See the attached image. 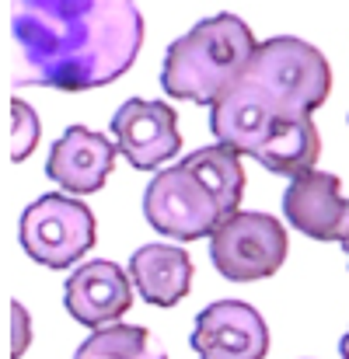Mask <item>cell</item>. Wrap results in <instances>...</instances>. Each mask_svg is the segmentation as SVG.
<instances>
[{
  "mask_svg": "<svg viewBox=\"0 0 349 359\" xmlns=\"http://www.w3.org/2000/svg\"><path fill=\"white\" fill-rule=\"evenodd\" d=\"M339 356L343 359H349V332L343 335V342H339Z\"/></svg>",
  "mask_w": 349,
  "mask_h": 359,
  "instance_id": "obj_19",
  "label": "cell"
},
{
  "mask_svg": "<svg viewBox=\"0 0 349 359\" xmlns=\"http://www.w3.org/2000/svg\"><path fill=\"white\" fill-rule=\"evenodd\" d=\"M112 164H116V143L105 133H95L88 126H70L53 143L46 175L67 192L91 196L105 185Z\"/></svg>",
  "mask_w": 349,
  "mask_h": 359,
  "instance_id": "obj_11",
  "label": "cell"
},
{
  "mask_svg": "<svg viewBox=\"0 0 349 359\" xmlns=\"http://www.w3.org/2000/svg\"><path fill=\"white\" fill-rule=\"evenodd\" d=\"M32 342V318L21 300H11V359H21Z\"/></svg>",
  "mask_w": 349,
  "mask_h": 359,
  "instance_id": "obj_18",
  "label": "cell"
},
{
  "mask_svg": "<svg viewBox=\"0 0 349 359\" xmlns=\"http://www.w3.org/2000/svg\"><path fill=\"white\" fill-rule=\"evenodd\" d=\"M343 251H346V258H349V234H346V241H343Z\"/></svg>",
  "mask_w": 349,
  "mask_h": 359,
  "instance_id": "obj_20",
  "label": "cell"
},
{
  "mask_svg": "<svg viewBox=\"0 0 349 359\" xmlns=\"http://www.w3.org/2000/svg\"><path fill=\"white\" fill-rule=\"evenodd\" d=\"M287 227L269 213H234L210 238V262L231 283L269 279L287 262Z\"/></svg>",
  "mask_w": 349,
  "mask_h": 359,
  "instance_id": "obj_6",
  "label": "cell"
},
{
  "mask_svg": "<svg viewBox=\"0 0 349 359\" xmlns=\"http://www.w3.org/2000/svg\"><path fill=\"white\" fill-rule=\"evenodd\" d=\"M143 217L154 231L175 241L213 238V231L224 224L220 203L182 161L150 178L143 192Z\"/></svg>",
  "mask_w": 349,
  "mask_h": 359,
  "instance_id": "obj_5",
  "label": "cell"
},
{
  "mask_svg": "<svg viewBox=\"0 0 349 359\" xmlns=\"http://www.w3.org/2000/svg\"><path fill=\"white\" fill-rule=\"evenodd\" d=\"M129 283L154 307H175L192 286V258L178 244H143L129 258Z\"/></svg>",
  "mask_w": 349,
  "mask_h": 359,
  "instance_id": "obj_13",
  "label": "cell"
},
{
  "mask_svg": "<svg viewBox=\"0 0 349 359\" xmlns=\"http://www.w3.org/2000/svg\"><path fill=\"white\" fill-rule=\"evenodd\" d=\"M241 81L255 84L283 112V119L315 116V109H322L332 91V70L322 49L294 35L258 42Z\"/></svg>",
  "mask_w": 349,
  "mask_h": 359,
  "instance_id": "obj_3",
  "label": "cell"
},
{
  "mask_svg": "<svg viewBox=\"0 0 349 359\" xmlns=\"http://www.w3.org/2000/svg\"><path fill=\"white\" fill-rule=\"evenodd\" d=\"M18 238L32 262L46 269H67L95 244V213L81 199L49 192L25 206Z\"/></svg>",
  "mask_w": 349,
  "mask_h": 359,
  "instance_id": "obj_4",
  "label": "cell"
},
{
  "mask_svg": "<svg viewBox=\"0 0 349 359\" xmlns=\"http://www.w3.org/2000/svg\"><path fill=\"white\" fill-rule=\"evenodd\" d=\"M258 42L237 14H213L178 35L161 67V88L171 98L213 105L244 77Z\"/></svg>",
  "mask_w": 349,
  "mask_h": 359,
  "instance_id": "obj_2",
  "label": "cell"
},
{
  "mask_svg": "<svg viewBox=\"0 0 349 359\" xmlns=\"http://www.w3.org/2000/svg\"><path fill=\"white\" fill-rule=\"evenodd\" d=\"M265 171L283 175V178H297L315 171L318 157H322V136L315 119H279L276 129L265 136V143L251 154Z\"/></svg>",
  "mask_w": 349,
  "mask_h": 359,
  "instance_id": "obj_14",
  "label": "cell"
},
{
  "mask_svg": "<svg viewBox=\"0 0 349 359\" xmlns=\"http://www.w3.org/2000/svg\"><path fill=\"white\" fill-rule=\"evenodd\" d=\"M11 122H14V133H11V161L21 164V161L35 150V143H39V116H35V109H32L28 102L14 98V102H11Z\"/></svg>",
  "mask_w": 349,
  "mask_h": 359,
  "instance_id": "obj_17",
  "label": "cell"
},
{
  "mask_svg": "<svg viewBox=\"0 0 349 359\" xmlns=\"http://www.w3.org/2000/svg\"><path fill=\"white\" fill-rule=\"evenodd\" d=\"M283 217L294 231L315 241H346L349 234V196L343 182L329 171H308L290 178L283 192Z\"/></svg>",
  "mask_w": 349,
  "mask_h": 359,
  "instance_id": "obj_9",
  "label": "cell"
},
{
  "mask_svg": "<svg viewBox=\"0 0 349 359\" xmlns=\"http://www.w3.org/2000/svg\"><path fill=\"white\" fill-rule=\"evenodd\" d=\"M63 307L77 325L95 328V332L119 325V318L133 307L129 272L119 269L116 262H105V258L84 262L81 269H74L67 276Z\"/></svg>",
  "mask_w": 349,
  "mask_h": 359,
  "instance_id": "obj_10",
  "label": "cell"
},
{
  "mask_svg": "<svg viewBox=\"0 0 349 359\" xmlns=\"http://www.w3.org/2000/svg\"><path fill=\"white\" fill-rule=\"evenodd\" d=\"M112 136L119 143V154L136 171H150L182 150L175 109L164 102H147V98L122 102L112 116Z\"/></svg>",
  "mask_w": 349,
  "mask_h": 359,
  "instance_id": "obj_8",
  "label": "cell"
},
{
  "mask_svg": "<svg viewBox=\"0 0 349 359\" xmlns=\"http://www.w3.org/2000/svg\"><path fill=\"white\" fill-rule=\"evenodd\" d=\"M11 32L14 88H105L143 46L136 0H11Z\"/></svg>",
  "mask_w": 349,
  "mask_h": 359,
  "instance_id": "obj_1",
  "label": "cell"
},
{
  "mask_svg": "<svg viewBox=\"0 0 349 359\" xmlns=\"http://www.w3.org/2000/svg\"><path fill=\"white\" fill-rule=\"evenodd\" d=\"M74 359H168V353L143 325H109L91 332Z\"/></svg>",
  "mask_w": 349,
  "mask_h": 359,
  "instance_id": "obj_16",
  "label": "cell"
},
{
  "mask_svg": "<svg viewBox=\"0 0 349 359\" xmlns=\"http://www.w3.org/2000/svg\"><path fill=\"white\" fill-rule=\"evenodd\" d=\"M279 119L283 112L248 81H237L224 98L210 105V129L217 143L231 147L237 154H248V157L265 143V136L276 129Z\"/></svg>",
  "mask_w": 349,
  "mask_h": 359,
  "instance_id": "obj_12",
  "label": "cell"
},
{
  "mask_svg": "<svg viewBox=\"0 0 349 359\" xmlns=\"http://www.w3.org/2000/svg\"><path fill=\"white\" fill-rule=\"evenodd\" d=\"M192 349L199 359H265V318L244 300H217L199 311L192 328Z\"/></svg>",
  "mask_w": 349,
  "mask_h": 359,
  "instance_id": "obj_7",
  "label": "cell"
},
{
  "mask_svg": "<svg viewBox=\"0 0 349 359\" xmlns=\"http://www.w3.org/2000/svg\"><path fill=\"white\" fill-rule=\"evenodd\" d=\"M182 164L213 192V199L224 210V220L237 213L241 196H244V168H241L237 150L224 147V143H213V147H203V150L189 154Z\"/></svg>",
  "mask_w": 349,
  "mask_h": 359,
  "instance_id": "obj_15",
  "label": "cell"
}]
</instances>
